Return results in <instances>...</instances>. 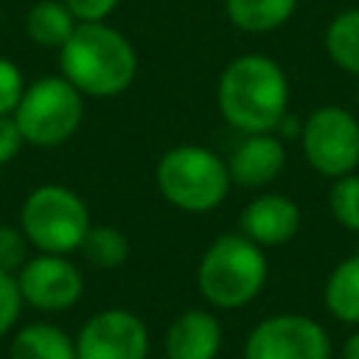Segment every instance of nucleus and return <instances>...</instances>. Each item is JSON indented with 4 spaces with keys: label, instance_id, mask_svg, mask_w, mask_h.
Instances as JSON below:
<instances>
[{
    "label": "nucleus",
    "instance_id": "obj_1",
    "mask_svg": "<svg viewBox=\"0 0 359 359\" xmlns=\"http://www.w3.org/2000/svg\"><path fill=\"white\" fill-rule=\"evenodd\" d=\"M289 101V84L280 65L261 53H247L233 59L216 87V104L224 121L247 135L272 132Z\"/></svg>",
    "mask_w": 359,
    "mask_h": 359
},
{
    "label": "nucleus",
    "instance_id": "obj_2",
    "mask_svg": "<svg viewBox=\"0 0 359 359\" xmlns=\"http://www.w3.org/2000/svg\"><path fill=\"white\" fill-rule=\"evenodd\" d=\"M59 65L62 76L81 95L93 98L121 95L137 76V53L132 42L104 22H79L70 39L59 48Z\"/></svg>",
    "mask_w": 359,
    "mask_h": 359
},
{
    "label": "nucleus",
    "instance_id": "obj_3",
    "mask_svg": "<svg viewBox=\"0 0 359 359\" xmlns=\"http://www.w3.org/2000/svg\"><path fill=\"white\" fill-rule=\"evenodd\" d=\"M264 280L266 258L244 233H224L213 238L196 269V286L216 309L247 306L264 289Z\"/></svg>",
    "mask_w": 359,
    "mask_h": 359
},
{
    "label": "nucleus",
    "instance_id": "obj_4",
    "mask_svg": "<svg viewBox=\"0 0 359 359\" xmlns=\"http://www.w3.org/2000/svg\"><path fill=\"white\" fill-rule=\"evenodd\" d=\"M157 188L163 199L188 213L219 208L230 191V171L219 154L202 146H174L157 163Z\"/></svg>",
    "mask_w": 359,
    "mask_h": 359
},
{
    "label": "nucleus",
    "instance_id": "obj_5",
    "mask_svg": "<svg viewBox=\"0 0 359 359\" xmlns=\"http://www.w3.org/2000/svg\"><path fill=\"white\" fill-rule=\"evenodd\" d=\"M90 227L93 222L84 199L65 185L34 188L20 210V230L39 252L67 255L81 247Z\"/></svg>",
    "mask_w": 359,
    "mask_h": 359
},
{
    "label": "nucleus",
    "instance_id": "obj_6",
    "mask_svg": "<svg viewBox=\"0 0 359 359\" xmlns=\"http://www.w3.org/2000/svg\"><path fill=\"white\" fill-rule=\"evenodd\" d=\"M81 93L65 76H45L25 87L17 109L11 112L22 140L34 146H59L76 135L81 123Z\"/></svg>",
    "mask_w": 359,
    "mask_h": 359
},
{
    "label": "nucleus",
    "instance_id": "obj_7",
    "mask_svg": "<svg viewBox=\"0 0 359 359\" xmlns=\"http://www.w3.org/2000/svg\"><path fill=\"white\" fill-rule=\"evenodd\" d=\"M303 154L325 177H345L359 163V123L342 107H320L303 123Z\"/></svg>",
    "mask_w": 359,
    "mask_h": 359
},
{
    "label": "nucleus",
    "instance_id": "obj_8",
    "mask_svg": "<svg viewBox=\"0 0 359 359\" xmlns=\"http://www.w3.org/2000/svg\"><path fill=\"white\" fill-rule=\"evenodd\" d=\"M244 359H331V342L311 317L275 314L252 328Z\"/></svg>",
    "mask_w": 359,
    "mask_h": 359
},
{
    "label": "nucleus",
    "instance_id": "obj_9",
    "mask_svg": "<svg viewBox=\"0 0 359 359\" xmlns=\"http://www.w3.org/2000/svg\"><path fill=\"white\" fill-rule=\"evenodd\" d=\"M76 359H146L149 328L129 309L95 311L76 334Z\"/></svg>",
    "mask_w": 359,
    "mask_h": 359
},
{
    "label": "nucleus",
    "instance_id": "obj_10",
    "mask_svg": "<svg viewBox=\"0 0 359 359\" xmlns=\"http://www.w3.org/2000/svg\"><path fill=\"white\" fill-rule=\"evenodd\" d=\"M22 303L39 309V311H65L79 303L84 292V278L67 255L39 252L36 258H28L22 269L14 275Z\"/></svg>",
    "mask_w": 359,
    "mask_h": 359
},
{
    "label": "nucleus",
    "instance_id": "obj_11",
    "mask_svg": "<svg viewBox=\"0 0 359 359\" xmlns=\"http://www.w3.org/2000/svg\"><path fill=\"white\" fill-rule=\"evenodd\" d=\"M297 227H300V210L292 199L280 194H264L241 210V233L258 247L283 244L297 233Z\"/></svg>",
    "mask_w": 359,
    "mask_h": 359
},
{
    "label": "nucleus",
    "instance_id": "obj_12",
    "mask_svg": "<svg viewBox=\"0 0 359 359\" xmlns=\"http://www.w3.org/2000/svg\"><path fill=\"white\" fill-rule=\"evenodd\" d=\"M219 348L222 325L205 309L182 311L165 331V359H216Z\"/></svg>",
    "mask_w": 359,
    "mask_h": 359
},
{
    "label": "nucleus",
    "instance_id": "obj_13",
    "mask_svg": "<svg viewBox=\"0 0 359 359\" xmlns=\"http://www.w3.org/2000/svg\"><path fill=\"white\" fill-rule=\"evenodd\" d=\"M283 163H286V151L278 137L250 135L236 146V151L227 163L230 182L244 185V188L266 185L283 171Z\"/></svg>",
    "mask_w": 359,
    "mask_h": 359
},
{
    "label": "nucleus",
    "instance_id": "obj_14",
    "mask_svg": "<svg viewBox=\"0 0 359 359\" xmlns=\"http://www.w3.org/2000/svg\"><path fill=\"white\" fill-rule=\"evenodd\" d=\"M8 359H76V342L59 325L31 323L14 334Z\"/></svg>",
    "mask_w": 359,
    "mask_h": 359
},
{
    "label": "nucleus",
    "instance_id": "obj_15",
    "mask_svg": "<svg viewBox=\"0 0 359 359\" xmlns=\"http://www.w3.org/2000/svg\"><path fill=\"white\" fill-rule=\"evenodd\" d=\"M76 25L79 20L70 14V8L62 0H39L28 8L25 17L28 36L42 48H62L76 31Z\"/></svg>",
    "mask_w": 359,
    "mask_h": 359
},
{
    "label": "nucleus",
    "instance_id": "obj_16",
    "mask_svg": "<svg viewBox=\"0 0 359 359\" xmlns=\"http://www.w3.org/2000/svg\"><path fill=\"white\" fill-rule=\"evenodd\" d=\"M294 3L297 0H224V8L236 28L264 34L280 28L292 17Z\"/></svg>",
    "mask_w": 359,
    "mask_h": 359
},
{
    "label": "nucleus",
    "instance_id": "obj_17",
    "mask_svg": "<svg viewBox=\"0 0 359 359\" xmlns=\"http://www.w3.org/2000/svg\"><path fill=\"white\" fill-rule=\"evenodd\" d=\"M325 306L342 323H359V255L342 261L325 283Z\"/></svg>",
    "mask_w": 359,
    "mask_h": 359
},
{
    "label": "nucleus",
    "instance_id": "obj_18",
    "mask_svg": "<svg viewBox=\"0 0 359 359\" xmlns=\"http://www.w3.org/2000/svg\"><path fill=\"white\" fill-rule=\"evenodd\" d=\"M79 252L98 269H115L129 258V238L109 224H93L79 247Z\"/></svg>",
    "mask_w": 359,
    "mask_h": 359
},
{
    "label": "nucleus",
    "instance_id": "obj_19",
    "mask_svg": "<svg viewBox=\"0 0 359 359\" xmlns=\"http://www.w3.org/2000/svg\"><path fill=\"white\" fill-rule=\"evenodd\" d=\"M325 48L339 67L359 73V8L342 11L331 20L325 31Z\"/></svg>",
    "mask_w": 359,
    "mask_h": 359
},
{
    "label": "nucleus",
    "instance_id": "obj_20",
    "mask_svg": "<svg viewBox=\"0 0 359 359\" xmlns=\"http://www.w3.org/2000/svg\"><path fill=\"white\" fill-rule=\"evenodd\" d=\"M331 210L339 224L348 230H359V177L345 174L331 188Z\"/></svg>",
    "mask_w": 359,
    "mask_h": 359
},
{
    "label": "nucleus",
    "instance_id": "obj_21",
    "mask_svg": "<svg viewBox=\"0 0 359 359\" xmlns=\"http://www.w3.org/2000/svg\"><path fill=\"white\" fill-rule=\"evenodd\" d=\"M28 261V238L20 227L0 224V272L17 275Z\"/></svg>",
    "mask_w": 359,
    "mask_h": 359
},
{
    "label": "nucleus",
    "instance_id": "obj_22",
    "mask_svg": "<svg viewBox=\"0 0 359 359\" xmlns=\"http://www.w3.org/2000/svg\"><path fill=\"white\" fill-rule=\"evenodd\" d=\"M22 93H25V81H22L20 67L11 59L0 56V115H11Z\"/></svg>",
    "mask_w": 359,
    "mask_h": 359
},
{
    "label": "nucleus",
    "instance_id": "obj_23",
    "mask_svg": "<svg viewBox=\"0 0 359 359\" xmlns=\"http://www.w3.org/2000/svg\"><path fill=\"white\" fill-rule=\"evenodd\" d=\"M20 311H22V294L17 278L0 272V337H6L17 325Z\"/></svg>",
    "mask_w": 359,
    "mask_h": 359
},
{
    "label": "nucleus",
    "instance_id": "obj_24",
    "mask_svg": "<svg viewBox=\"0 0 359 359\" xmlns=\"http://www.w3.org/2000/svg\"><path fill=\"white\" fill-rule=\"evenodd\" d=\"M79 22H101L118 6V0H62Z\"/></svg>",
    "mask_w": 359,
    "mask_h": 359
},
{
    "label": "nucleus",
    "instance_id": "obj_25",
    "mask_svg": "<svg viewBox=\"0 0 359 359\" xmlns=\"http://www.w3.org/2000/svg\"><path fill=\"white\" fill-rule=\"evenodd\" d=\"M22 132L14 121V115H0V165L11 163L22 149Z\"/></svg>",
    "mask_w": 359,
    "mask_h": 359
},
{
    "label": "nucleus",
    "instance_id": "obj_26",
    "mask_svg": "<svg viewBox=\"0 0 359 359\" xmlns=\"http://www.w3.org/2000/svg\"><path fill=\"white\" fill-rule=\"evenodd\" d=\"M342 359H359V331L353 337H348V342L342 348Z\"/></svg>",
    "mask_w": 359,
    "mask_h": 359
}]
</instances>
